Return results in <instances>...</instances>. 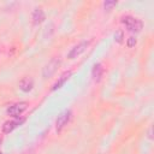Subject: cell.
<instances>
[{"mask_svg": "<svg viewBox=\"0 0 154 154\" xmlns=\"http://www.w3.org/2000/svg\"><path fill=\"white\" fill-rule=\"evenodd\" d=\"M122 23L125 25V28L129 31H134V32L141 31V29L143 26V23L140 19H137V18H135L132 16H125V17H123L122 18Z\"/></svg>", "mask_w": 154, "mask_h": 154, "instance_id": "obj_1", "label": "cell"}, {"mask_svg": "<svg viewBox=\"0 0 154 154\" xmlns=\"http://www.w3.org/2000/svg\"><path fill=\"white\" fill-rule=\"evenodd\" d=\"M26 106L28 103L26 102H17V103H13L7 109H6V113L11 117H14V118H18L25 109H26Z\"/></svg>", "mask_w": 154, "mask_h": 154, "instance_id": "obj_2", "label": "cell"}, {"mask_svg": "<svg viewBox=\"0 0 154 154\" xmlns=\"http://www.w3.org/2000/svg\"><path fill=\"white\" fill-rule=\"evenodd\" d=\"M71 116H72L71 111H64L63 113H60V116L58 117V119H57V122H55L57 131H58V132H60V131L67 125V123H69L70 119H71Z\"/></svg>", "mask_w": 154, "mask_h": 154, "instance_id": "obj_3", "label": "cell"}, {"mask_svg": "<svg viewBox=\"0 0 154 154\" xmlns=\"http://www.w3.org/2000/svg\"><path fill=\"white\" fill-rule=\"evenodd\" d=\"M59 64H60V61H59V59H57V58H53L45 67H43V72H42V75H43V77L45 78H48V77H51L55 71H57V69H58V66H59Z\"/></svg>", "mask_w": 154, "mask_h": 154, "instance_id": "obj_4", "label": "cell"}, {"mask_svg": "<svg viewBox=\"0 0 154 154\" xmlns=\"http://www.w3.org/2000/svg\"><path fill=\"white\" fill-rule=\"evenodd\" d=\"M24 120H25V118L14 119V120H7V122H5V123L2 124L1 130H2V132H4V134H10V132H11V131H13L17 126H19L20 124H23V123H24Z\"/></svg>", "mask_w": 154, "mask_h": 154, "instance_id": "obj_5", "label": "cell"}, {"mask_svg": "<svg viewBox=\"0 0 154 154\" xmlns=\"http://www.w3.org/2000/svg\"><path fill=\"white\" fill-rule=\"evenodd\" d=\"M88 45H89L88 41H82V42H79L78 45H76V46L69 52L67 58H69V59H75V58H77L81 53H83V52L85 51V48L88 47Z\"/></svg>", "mask_w": 154, "mask_h": 154, "instance_id": "obj_6", "label": "cell"}, {"mask_svg": "<svg viewBox=\"0 0 154 154\" xmlns=\"http://www.w3.org/2000/svg\"><path fill=\"white\" fill-rule=\"evenodd\" d=\"M32 87H34V81L31 78H29V77H24L19 82V89L22 91H24V93L30 91L32 89Z\"/></svg>", "mask_w": 154, "mask_h": 154, "instance_id": "obj_7", "label": "cell"}, {"mask_svg": "<svg viewBox=\"0 0 154 154\" xmlns=\"http://www.w3.org/2000/svg\"><path fill=\"white\" fill-rule=\"evenodd\" d=\"M102 75H103V67H102V65H101V64L94 65V67H93V70H91V77H93V79H94L95 82H99V81L101 79Z\"/></svg>", "mask_w": 154, "mask_h": 154, "instance_id": "obj_8", "label": "cell"}, {"mask_svg": "<svg viewBox=\"0 0 154 154\" xmlns=\"http://www.w3.org/2000/svg\"><path fill=\"white\" fill-rule=\"evenodd\" d=\"M70 75H71V72L70 71H67V72H64L59 78H58V81L53 84V88H52V90H57V89H59V88H61L63 85H64V83L69 79V77H70Z\"/></svg>", "mask_w": 154, "mask_h": 154, "instance_id": "obj_9", "label": "cell"}, {"mask_svg": "<svg viewBox=\"0 0 154 154\" xmlns=\"http://www.w3.org/2000/svg\"><path fill=\"white\" fill-rule=\"evenodd\" d=\"M45 20V12L41 8H35V11L32 12V22L34 24H40Z\"/></svg>", "mask_w": 154, "mask_h": 154, "instance_id": "obj_10", "label": "cell"}, {"mask_svg": "<svg viewBox=\"0 0 154 154\" xmlns=\"http://www.w3.org/2000/svg\"><path fill=\"white\" fill-rule=\"evenodd\" d=\"M123 37H124V32H123L122 30H119V31H117V32L114 34V40H116L118 43H120V42L123 41Z\"/></svg>", "mask_w": 154, "mask_h": 154, "instance_id": "obj_11", "label": "cell"}, {"mask_svg": "<svg viewBox=\"0 0 154 154\" xmlns=\"http://www.w3.org/2000/svg\"><path fill=\"white\" fill-rule=\"evenodd\" d=\"M136 45V38L134 37V36H130L129 38H128V41H126V46L128 47H134Z\"/></svg>", "mask_w": 154, "mask_h": 154, "instance_id": "obj_12", "label": "cell"}, {"mask_svg": "<svg viewBox=\"0 0 154 154\" xmlns=\"http://www.w3.org/2000/svg\"><path fill=\"white\" fill-rule=\"evenodd\" d=\"M116 4H117L116 1H106V2L103 4V6H105V8H106V10H111Z\"/></svg>", "mask_w": 154, "mask_h": 154, "instance_id": "obj_13", "label": "cell"}, {"mask_svg": "<svg viewBox=\"0 0 154 154\" xmlns=\"http://www.w3.org/2000/svg\"><path fill=\"white\" fill-rule=\"evenodd\" d=\"M0 154H2V152H1V150H0Z\"/></svg>", "mask_w": 154, "mask_h": 154, "instance_id": "obj_14", "label": "cell"}]
</instances>
